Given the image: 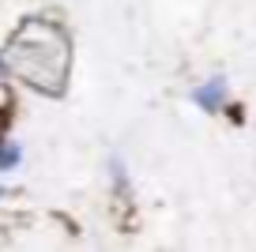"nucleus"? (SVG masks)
<instances>
[{
  "mask_svg": "<svg viewBox=\"0 0 256 252\" xmlns=\"http://www.w3.org/2000/svg\"><path fill=\"white\" fill-rule=\"evenodd\" d=\"M16 38L26 42L23 53H19V49H8V64L19 76L38 83V64L46 60L49 72L64 83V76H68V34H64L60 26H49V23H42V19H23Z\"/></svg>",
  "mask_w": 256,
  "mask_h": 252,
  "instance_id": "obj_1",
  "label": "nucleus"
},
{
  "mask_svg": "<svg viewBox=\"0 0 256 252\" xmlns=\"http://www.w3.org/2000/svg\"><path fill=\"white\" fill-rule=\"evenodd\" d=\"M192 106L204 113H222L226 110V98H230V83H226V76H211L208 83H200V87H192Z\"/></svg>",
  "mask_w": 256,
  "mask_h": 252,
  "instance_id": "obj_2",
  "label": "nucleus"
},
{
  "mask_svg": "<svg viewBox=\"0 0 256 252\" xmlns=\"http://www.w3.org/2000/svg\"><path fill=\"white\" fill-rule=\"evenodd\" d=\"M19 162H23V150H19V143L0 140V174H4V170H16Z\"/></svg>",
  "mask_w": 256,
  "mask_h": 252,
  "instance_id": "obj_3",
  "label": "nucleus"
},
{
  "mask_svg": "<svg viewBox=\"0 0 256 252\" xmlns=\"http://www.w3.org/2000/svg\"><path fill=\"white\" fill-rule=\"evenodd\" d=\"M0 196H4V188H0Z\"/></svg>",
  "mask_w": 256,
  "mask_h": 252,
  "instance_id": "obj_4",
  "label": "nucleus"
}]
</instances>
